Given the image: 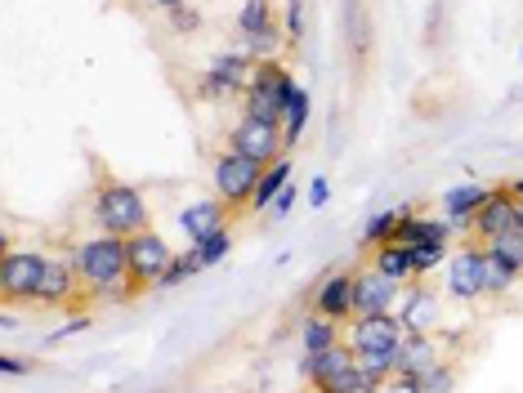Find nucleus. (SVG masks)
<instances>
[{
	"mask_svg": "<svg viewBox=\"0 0 523 393\" xmlns=\"http://www.w3.org/2000/svg\"><path fill=\"white\" fill-rule=\"evenodd\" d=\"M90 327V318H72L68 327H59V331H50V344H59V340H68V335H76V331H85Z\"/></svg>",
	"mask_w": 523,
	"mask_h": 393,
	"instance_id": "58836bf2",
	"label": "nucleus"
},
{
	"mask_svg": "<svg viewBox=\"0 0 523 393\" xmlns=\"http://www.w3.org/2000/svg\"><path fill=\"white\" fill-rule=\"evenodd\" d=\"M488 197H492V188H483V184H456V188L443 193V210L456 215V219H474Z\"/></svg>",
	"mask_w": 523,
	"mask_h": 393,
	"instance_id": "412c9836",
	"label": "nucleus"
},
{
	"mask_svg": "<svg viewBox=\"0 0 523 393\" xmlns=\"http://www.w3.org/2000/svg\"><path fill=\"white\" fill-rule=\"evenodd\" d=\"M94 219H99L103 233L135 237L148 228V201L139 188L121 184V179H103V184L94 188Z\"/></svg>",
	"mask_w": 523,
	"mask_h": 393,
	"instance_id": "f03ea898",
	"label": "nucleus"
},
{
	"mask_svg": "<svg viewBox=\"0 0 523 393\" xmlns=\"http://www.w3.org/2000/svg\"><path fill=\"white\" fill-rule=\"evenodd\" d=\"M228 148L246 152V157L260 161V166H273V161L282 157V148H287V143H282V126L251 117V112H242V117H237V126L228 130Z\"/></svg>",
	"mask_w": 523,
	"mask_h": 393,
	"instance_id": "0eeeda50",
	"label": "nucleus"
},
{
	"mask_svg": "<svg viewBox=\"0 0 523 393\" xmlns=\"http://www.w3.org/2000/svg\"><path fill=\"white\" fill-rule=\"evenodd\" d=\"M291 170H296V161L291 157H278L273 166H264L260 184H255V197H251V210H273V201H278L282 188L291 184Z\"/></svg>",
	"mask_w": 523,
	"mask_h": 393,
	"instance_id": "a211bd4d",
	"label": "nucleus"
},
{
	"mask_svg": "<svg viewBox=\"0 0 523 393\" xmlns=\"http://www.w3.org/2000/svg\"><path fill=\"white\" fill-rule=\"evenodd\" d=\"M170 27H175V32H197V27H202V14H197L193 5H179V9H170Z\"/></svg>",
	"mask_w": 523,
	"mask_h": 393,
	"instance_id": "72a5a7b5",
	"label": "nucleus"
},
{
	"mask_svg": "<svg viewBox=\"0 0 523 393\" xmlns=\"http://www.w3.org/2000/svg\"><path fill=\"white\" fill-rule=\"evenodd\" d=\"M179 228L188 233V242H206V237H215L220 228H228V206L220 197L193 201V206L179 210Z\"/></svg>",
	"mask_w": 523,
	"mask_h": 393,
	"instance_id": "2eb2a0df",
	"label": "nucleus"
},
{
	"mask_svg": "<svg viewBox=\"0 0 523 393\" xmlns=\"http://www.w3.org/2000/svg\"><path fill=\"white\" fill-rule=\"evenodd\" d=\"M260 175H264L260 161H251L246 152H237V148H224L220 157H215V193H220V201L228 210L251 206Z\"/></svg>",
	"mask_w": 523,
	"mask_h": 393,
	"instance_id": "20e7f679",
	"label": "nucleus"
},
{
	"mask_svg": "<svg viewBox=\"0 0 523 393\" xmlns=\"http://www.w3.org/2000/svg\"><path fill=\"white\" fill-rule=\"evenodd\" d=\"M269 27H278L273 0H246V5L237 9V32L242 36H260V32H269Z\"/></svg>",
	"mask_w": 523,
	"mask_h": 393,
	"instance_id": "b1692460",
	"label": "nucleus"
},
{
	"mask_svg": "<svg viewBox=\"0 0 523 393\" xmlns=\"http://www.w3.org/2000/svg\"><path fill=\"white\" fill-rule=\"evenodd\" d=\"M439 318H443V304L425 282H416L403 295V304H398V322L407 327V335H434L439 331Z\"/></svg>",
	"mask_w": 523,
	"mask_h": 393,
	"instance_id": "f8f14e48",
	"label": "nucleus"
},
{
	"mask_svg": "<svg viewBox=\"0 0 523 393\" xmlns=\"http://www.w3.org/2000/svg\"><path fill=\"white\" fill-rule=\"evenodd\" d=\"M291 94H296V81H291V72H287V67H282L278 59H264V63H255L251 85H246L242 103H246V112H251V117L282 126Z\"/></svg>",
	"mask_w": 523,
	"mask_h": 393,
	"instance_id": "7ed1b4c3",
	"label": "nucleus"
},
{
	"mask_svg": "<svg viewBox=\"0 0 523 393\" xmlns=\"http://www.w3.org/2000/svg\"><path fill=\"white\" fill-rule=\"evenodd\" d=\"M452 260V251H448V242H430V246H412V273H416V282H425V277L434 273V268H443Z\"/></svg>",
	"mask_w": 523,
	"mask_h": 393,
	"instance_id": "cd10ccee",
	"label": "nucleus"
},
{
	"mask_svg": "<svg viewBox=\"0 0 523 393\" xmlns=\"http://www.w3.org/2000/svg\"><path fill=\"white\" fill-rule=\"evenodd\" d=\"M130 246V291H157L161 273L175 264V251L166 246V237L144 228V233L126 237Z\"/></svg>",
	"mask_w": 523,
	"mask_h": 393,
	"instance_id": "39448f33",
	"label": "nucleus"
},
{
	"mask_svg": "<svg viewBox=\"0 0 523 393\" xmlns=\"http://www.w3.org/2000/svg\"><path fill=\"white\" fill-rule=\"evenodd\" d=\"M313 393H367L363 367L345 371V376H331V380H322V385H313Z\"/></svg>",
	"mask_w": 523,
	"mask_h": 393,
	"instance_id": "2f4dec72",
	"label": "nucleus"
},
{
	"mask_svg": "<svg viewBox=\"0 0 523 393\" xmlns=\"http://www.w3.org/2000/svg\"><path fill=\"white\" fill-rule=\"evenodd\" d=\"M483 251H488V246H483ZM519 268L515 264H506L501 260V255H483V295H510L515 291V282H519Z\"/></svg>",
	"mask_w": 523,
	"mask_h": 393,
	"instance_id": "4be33fe9",
	"label": "nucleus"
},
{
	"mask_svg": "<svg viewBox=\"0 0 523 393\" xmlns=\"http://www.w3.org/2000/svg\"><path fill=\"white\" fill-rule=\"evenodd\" d=\"M448 224L443 219H425V215H416L412 206H403V224H398V233H394V242L398 246H430V242H448Z\"/></svg>",
	"mask_w": 523,
	"mask_h": 393,
	"instance_id": "f3484780",
	"label": "nucleus"
},
{
	"mask_svg": "<svg viewBox=\"0 0 523 393\" xmlns=\"http://www.w3.org/2000/svg\"><path fill=\"white\" fill-rule=\"evenodd\" d=\"M483 255L488 251H483L479 242H465L461 251H452V260H448V295L452 300L470 304L483 295Z\"/></svg>",
	"mask_w": 523,
	"mask_h": 393,
	"instance_id": "9d476101",
	"label": "nucleus"
},
{
	"mask_svg": "<svg viewBox=\"0 0 523 393\" xmlns=\"http://www.w3.org/2000/svg\"><path fill=\"white\" fill-rule=\"evenodd\" d=\"M488 251H492V255H501V260L515 264L519 273H523V233H506V237H497V242H488Z\"/></svg>",
	"mask_w": 523,
	"mask_h": 393,
	"instance_id": "473e14b6",
	"label": "nucleus"
},
{
	"mask_svg": "<svg viewBox=\"0 0 523 393\" xmlns=\"http://www.w3.org/2000/svg\"><path fill=\"white\" fill-rule=\"evenodd\" d=\"M242 50L251 54V59H278V50H282V23L278 27H269V32H260V36H242Z\"/></svg>",
	"mask_w": 523,
	"mask_h": 393,
	"instance_id": "7c9ffc66",
	"label": "nucleus"
},
{
	"mask_svg": "<svg viewBox=\"0 0 523 393\" xmlns=\"http://www.w3.org/2000/svg\"><path fill=\"white\" fill-rule=\"evenodd\" d=\"M519 233H523V201H519Z\"/></svg>",
	"mask_w": 523,
	"mask_h": 393,
	"instance_id": "37998d69",
	"label": "nucleus"
},
{
	"mask_svg": "<svg viewBox=\"0 0 523 393\" xmlns=\"http://www.w3.org/2000/svg\"><path fill=\"white\" fill-rule=\"evenodd\" d=\"M519 59H523V50H519Z\"/></svg>",
	"mask_w": 523,
	"mask_h": 393,
	"instance_id": "c03bdc74",
	"label": "nucleus"
},
{
	"mask_svg": "<svg viewBox=\"0 0 523 393\" xmlns=\"http://www.w3.org/2000/svg\"><path fill=\"white\" fill-rule=\"evenodd\" d=\"M313 313L331 322H354V273H331L322 277V286L313 291Z\"/></svg>",
	"mask_w": 523,
	"mask_h": 393,
	"instance_id": "ddd939ff",
	"label": "nucleus"
},
{
	"mask_svg": "<svg viewBox=\"0 0 523 393\" xmlns=\"http://www.w3.org/2000/svg\"><path fill=\"white\" fill-rule=\"evenodd\" d=\"M380 393H421V376H394Z\"/></svg>",
	"mask_w": 523,
	"mask_h": 393,
	"instance_id": "4c0bfd02",
	"label": "nucleus"
},
{
	"mask_svg": "<svg viewBox=\"0 0 523 393\" xmlns=\"http://www.w3.org/2000/svg\"><path fill=\"white\" fill-rule=\"evenodd\" d=\"M300 344H304V353H327L331 344H340V322L313 313V318H304V327H300Z\"/></svg>",
	"mask_w": 523,
	"mask_h": 393,
	"instance_id": "5701e85b",
	"label": "nucleus"
},
{
	"mask_svg": "<svg viewBox=\"0 0 523 393\" xmlns=\"http://www.w3.org/2000/svg\"><path fill=\"white\" fill-rule=\"evenodd\" d=\"M345 340L354 344V353H394L407 340V327L398 322V313H372V318H354Z\"/></svg>",
	"mask_w": 523,
	"mask_h": 393,
	"instance_id": "1a4fd4ad",
	"label": "nucleus"
},
{
	"mask_svg": "<svg viewBox=\"0 0 523 393\" xmlns=\"http://www.w3.org/2000/svg\"><path fill=\"white\" fill-rule=\"evenodd\" d=\"M300 32H304V5L287 0V41H300Z\"/></svg>",
	"mask_w": 523,
	"mask_h": 393,
	"instance_id": "c9c22d12",
	"label": "nucleus"
},
{
	"mask_svg": "<svg viewBox=\"0 0 523 393\" xmlns=\"http://www.w3.org/2000/svg\"><path fill=\"white\" fill-rule=\"evenodd\" d=\"M434 362H443L439 335H407L398 344V376H425Z\"/></svg>",
	"mask_w": 523,
	"mask_h": 393,
	"instance_id": "dca6fc26",
	"label": "nucleus"
},
{
	"mask_svg": "<svg viewBox=\"0 0 523 393\" xmlns=\"http://www.w3.org/2000/svg\"><path fill=\"white\" fill-rule=\"evenodd\" d=\"M354 367H358L354 344L340 340V344H331L327 353H313V376H309V385H322V380H331V376H345V371H354Z\"/></svg>",
	"mask_w": 523,
	"mask_h": 393,
	"instance_id": "6ab92c4d",
	"label": "nucleus"
},
{
	"mask_svg": "<svg viewBox=\"0 0 523 393\" xmlns=\"http://www.w3.org/2000/svg\"><path fill=\"white\" fill-rule=\"evenodd\" d=\"M193 90H197V99H206V103H233V99H242V94H246L242 85L224 81V76L211 72V67H206V72L193 81Z\"/></svg>",
	"mask_w": 523,
	"mask_h": 393,
	"instance_id": "393cba45",
	"label": "nucleus"
},
{
	"mask_svg": "<svg viewBox=\"0 0 523 393\" xmlns=\"http://www.w3.org/2000/svg\"><path fill=\"white\" fill-rule=\"evenodd\" d=\"M372 268H380L385 277H394V282H416V273H412V251L407 246H398V242H385V246H376L372 251Z\"/></svg>",
	"mask_w": 523,
	"mask_h": 393,
	"instance_id": "aec40b11",
	"label": "nucleus"
},
{
	"mask_svg": "<svg viewBox=\"0 0 523 393\" xmlns=\"http://www.w3.org/2000/svg\"><path fill=\"white\" fill-rule=\"evenodd\" d=\"M304 201H309L313 210H322V206H327V201H331V184H327V175H313L309 197H304Z\"/></svg>",
	"mask_w": 523,
	"mask_h": 393,
	"instance_id": "f704fd0d",
	"label": "nucleus"
},
{
	"mask_svg": "<svg viewBox=\"0 0 523 393\" xmlns=\"http://www.w3.org/2000/svg\"><path fill=\"white\" fill-rule=\"evenodd\" d=\"M152 5H161L170 14V9H179V5H188V0H152Z\"/></svg>",
	"mask_w": 523,
	"mask_h": 393,
	"instance_id": "a19ab883",
	"label": "nucleus"
},
{
	"mask_svg": "<svg viewBox=\"0 0 523 393\" xmlns=\"http://www.w3.org/2000/svg\"><path fill=\"white\" fill-rule=\"evenodd\" d=\"M506 193H510V197H519V201H523V179H510V188H506Z\"/></svg>",
	"mask_w": 523,
	"mask_h": 393,
	"instance_id": "79ce46f5",
	"label": "nucleus"
},
{
	"mask_svg": "<svg viewBox=\"0 0 523 393\" xmlns=\"http://www.w3.org/2000/svg\"><path fill=\"white\" fill-rule=\"evenodd\" d=\"M506 233H519V197H510L506 188H492V197L483 201L479 215H474V237L488 246Z\"/></svg>",
	"mask_w": 523,
	"mask_h": 393,
	"instance_id": "9b49d317",
	"label": "nucleus"
},
{
	"mask_svg": "<svg viewBox=\"0 0 523 393\" xmlns=\"http://www.w3.org/2000/svg\"><path fill=\"white\" fill-rule=\"evenodd\" d=\"M45 268H50V260L41 251H5V264H0V291H5V300L9 304L36 300L45 282Z\"/></svg>",
	"mask_w": 523,
	"mask_h": 393,
	"instance_id": "423d86ee",
	"label": "nucleus"
},
{
	"mask_svg": "<svg viewBox=\"0 0 523 393\" xmlns=\"http://www.w3.org/2000/svg\"><path fill=\"white\" fill-rule=\"evenodd\" d=\"M76 286H85V282H81V268H76V251H68V255H59V260H50V268H45V282H41L36 304L63 309V304H72Z\"/></svg>",
	"mask_w": 523,
	"mask_h": 393,
	"instance_id": "4468645a",
	"label": "nucleus"
},
{
	"mask_svg": "<svg viewBox=\"0 0 523 393\" xmlns=\"http://www.w3.org/2000/svg\"><path fill=\"white\" fill-rule=\"evenodd\" d=\"M0 371H5V376H23L27 362H23V358H14V353H5V358H0Z\"/></svg>",
	"mask_w": 523,
	"mask_h": 393,
	"instance_id": "ea45409f",
	"label": "nucleus"
},
{
	"mask_svg": "<svg viewBox=\"0 0 523 393\" xmlns=\"http://www.w3.org/2000/svg\"><path fill=\"white\" fill-rule=\"evenodd\" d=\"M398 224H403V206H398V210H376V215L363 224V246H372V251H376V246L394 242Z\"/></svg>",
	"mask_w": 523,
	"mask_h": 393,
	"instance_id": "bb28decb",
	"label": "nucleus"
},
{
	"mask_svg": "<svg viewBox=\"0 0 523 393\" xmlns=\"http://www.w3.org/2000/svg\"><path fill=\"white\" fill-rule=\"evenodd\" d=\"M403 300V282L385 277L380 268H358L354 273V318H372V313H394V304Z\"/></svg>",
	"mask_w": 523,
	"mask_h": 393,
	"instance_id": "6e6552de",
	"label": "nucleus"
},
{
	"mask_svg": "<svg viewBox=\"0 0 523 393\" xmlns=\"http://www.w3.org/2000/svg\"><path fill=\"white\" fill-rule=\"evenodd\" d=\"M296 197H300V188H296V184H287V188H282V197L273 201V215L287 219V215H291V206H296Z\"/></svg>",
	"mask_w": 523,
	"mask_h": 393,
	"instance_id": "e433bc0d",
	"label": "nucleus"
},
{
	"mask_svg": "<svg viewBox=\"0 0 523 393\" xmlns=\"http://www.w3.org/2000/svg\"><path fill=\"white\" fill-rule=\"evenodd\" d=\"M76 268H81V282L90 295H130V246L126 237L103 233L90 242L76 246Z\"/></svg>",
	"mask_w": 523,
	"mask_h": 393,
	"instance_id": "f257e3e1",
	"label": "nucleus"
},
{
	"mask_svg": "<svg viewBox=\"0 0 523 393\" xmlns=\"http://www.w3.org/2000/svg\"><path fill=\"white\" fill-rule=\"evenodd\" d=\"M193 251H197V260H202V268L224 264L228 251H233V233H228V228H220V233L206 237V242H193Z\"/></svg>",
	"mask_w": 523,
	"mask_h": 393,
	"instance_id": "c756f323",
	"label": "nucleus"
},
{
	"mask_svg": "<svg viewBox=\"0 0 523 393\" xmlns=\"http://www.w3.org/2000/svg\"><path fill=\"white\" fill-rule=\"evenodd\" d=\"M456 376H461V367H456L452 358L434 362V367L421 376V393H452L456 389Z\"/></svg>",
	"mask_w": 523,
	"mask_h": 393,
	"instance_id": "c85d7f7f",
	"label": "nucleus"
},
{
	"mask_svg": "<svg viewBox=\"0 0 523 393\" xmlns=\"http://www.w3.org/2000/svg\"><path fill=\"white\" fill-rule=\"evenodd\" d=\"M304 126H309V90L304 85H296V94H291V103H287V117H282V143H300V134Z\"/></svg>",
	"mask_w": 523,
	"mask_h": 393,
	"instance_id": "a878e982",
	"label": "nucleus"
}]
</instances>
